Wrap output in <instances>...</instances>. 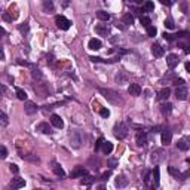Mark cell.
Wrapping results in <instances>:
<instances>
[{"label":"cell","instance_id":"obj_56","mask_svg":"<svg viewBox=\"0 0 190 190\" xmlns=\"http://www.w3.org/2000/svg\"><path fill=\"white\" fill-rule=\"evenodd\" d=\"M0 34H2V36H3V34H6V31H5V30H3L2 27H0Z\"/></svg>","mask_w":190,"mask_h":190},{"label":"cell","instance_id":"obj_18","mask_svg":"<svg viewBox=\"0 0 190 190\" xmlns=\"http://www.w3.org/2000/svg\"><path fill=\"white\" fill-rule=\"evenodd\" d=\"M137 144L140 145V147H144L147 144V134H145L144 131H140L137 134Z\"/></svg>","mask_w":190,"mask_h":190},{"label":"cell","instance_id":"obj_23","mask_svg":"<svg viewBox=\"0 0 190 190\" xmlns=\"http://www.w3.org/2000/svg\"><path fill=\"white\" fill-rule=\"evenodd\" d=\"M177 149L181 150V151H187V150H189V141L186 140V138L178 140V143H177Z\"/></svg>","mask_w":190,"mask_h":190},{"label":"cell","instance_id":"obj_27","mask_svg":"<svg viewBox=\"0 0 190 190\" xmlns=\"http://www.w3.org/2000/svg\"><path fill=\"white\" fill-rule=\"evenodd\" d=\"M21 157H23L24 161H28V162H33V163H39L40 159L36 155H21Z\"/></svg>","mask_w":190,"mask_h":190},{"label":"cell","instance_id":"obj_8","mask_svg":"<svg viewBox=\"0 0 190 190\" xmlns=\"http://www.w3.org/2000/svg\"><path fill=\"white\" fill-rule=\"evenodd\" d=\"M95 33L98 36H107L110 33V27L107 24H98V25H95Z\"/></svg>","mask_w":190,"mask_h":190},{"label":"cell","instance_id":"obj_22","mask_svg":"<svg viewBox=\"0 0 190 190\" xmlns=\"http://www.w3.org/2000/svg\"><path fill=\"white\" fill-rule=\"evenodd\" d=\"M101 40H98V39H91L89 40V43H88V46H89V49H92V50H98V49H101Z\"/></svg>","mask_w":190,"mask_h":190},{"label":"cell","instance_id":"obj_3","mask_svg":"<svg viewBox=\"0 0 190 190\" xmlns=\"http://www.w3.org/2000/svg\"><path fill=\"white\" fill-rule=\"evenodd\" d=\"M55 23H56V27L61 28V30H68L70 25H71V23H70L66 17H62V15H60V17L55 18Z\"/></svg>","mask_w":190,"mask_h":190},{"label":"cell","instance_id":"obj_40","mask_svg":"<svg viewBox=\"0 0 190 190\" xmlns=\"http://www.w3.org/2000/svg\"><path fill=\"white\" fill-rule=\"evenodd\" d=\"M184 79H178V77H175L172 80V85H175V86H181V85H184Z\"/></svg>","mask_w":190,"mask_h":190},{"label":"cell","instance_id":"obj_29","mask_svg":"<svg viewBox=\"0 0 190 190\" xmlns=\"http://www.w3.org/2000/svg\"><path fill=\"white\" fill-rule=\"evenodd\" d=\"M15 92H17L18 100H21V101H25V100H27V92H25L24 89H21V88H17V89H15Z\"/></svg>","mask_w":190,"mask_h":190},{"label":"cell","instance_id":"obj_13","mask_svg":"<svg viewBox=\"0 0 190 190\" xmlns=\"http://www.w3.org/2000/svg\"><path fill=\"white\" fill-rule=\"evenodd\" d=\"M50 123H52L55 128H58V129L64 128V120H62L58 114H52V116H50Z\"/></svg>","mask_w":190,"mask_h":190},{"label":"cell","instance_id":"obj_42","mask_svg":"<svg viewBox=\"0 0 190 190\" xmlns=\"http://www.w3.org/2000/svg\"><path fill=\"white\" fill-rule=\"evenodd\" d=\"M31 74H33L34 79H42V73H40L39 68H34L33 71H31Z\"/></svg>","mask_w":190,"mask_h":190},{"label":"cell","instance_id":"obj_38","mask_svg":"<svg viewBox=\"0 0 190 190\" xmlns=\"http://www.w3.org/2000/svg\"><path fill=\"white\" fill-rule=\"evenodd\" d=\"M18 30H19L23 34H27L28 31H30V27H28V24H21V25L18 27Z\"/></svg>","mask_w":190,"mask_h":190},{"label":"cell","instance_id":"obj_1","mask_svg":"<svg viewBox=\"0 0 190 190\" xmlns=\"http://www.w3.org/2000/svg\"><path fill=\"white\" fill-rule=\"evenodd\" d=\"M100 92L103 94V97H104V98H106L108 103H112V104H114V106H122V104H123V98L118 94V92H116V91H113V89H103V88H101Z\"/></svg>","mask_w":190,"mask_h":190},{"label":"cell","instance_id":"obj_44","mask_svg":"<svg viewBox=\"0 0 190 190\" xmlns=\"http://www.w3.org/2000/svg\"><path fill=\"white\" fill-rule=\"evenodd\" d=\"M103 141H104V138L103 137H100L98 140H97V143H95V151H98L101 149V144H103Z\"/></svg>","mask_w":190,"mask_h":190},{"label":"cell","instance_id":"obj_31","mask_svg":"<svg viewBox=\"0 0 190 190\" xmlns=\"http://www.w3.org/2000/svg\"><path fill=\"white\" fill-rule=\"evenodd\" d=\"M171 110H172V104H171V103H165V104H162V106H161V112H162L163 114L171 113Z\"/></svg>","mask_w":190,"mask_h":190},{"label":"cell","instance_id":"obj_17","mask_svg":"<svg viewBox=\"0 0 190 190\" xmlns=\"http://www.w3.org/2000/svg\"><path fill=\"white\" fill-rule=\"evenodd\" d=\"M42 8H43V11L48 12V13H52L54 9H55V6H54V2H52V0H42Z\"/></svg>","mask_w":190,"mask_h":190},{"label":"cell","instance_id":"obj_55","mask_svg":"<svg viewBox=\"0 0 190 190\" xmlns=\"http://www.w3.org/2000/svg\"><path fill=\"white\" fill-rule=\"evenodd\" d=\"M132 3H143V0H131Z\"/></svg>","mask_w":190,"mask_h":190},{"label":"cell","instance_id":"obj_12","mask_svg":"<svg viewBox=\"0 0 190 190\" xmlns=\"http://www.w3.org/2000/svg\"><path fill=\"white\" fill-rule=\"evenodd\" d=\"M86 174H88V171H86L83 166H76L74 171L71 172V178H82V177L86 175Z\"/></svg>","mask_w":190,"mask_h":190},{"label":"cell","instance_id":"obj_19","mask_svg":"<svg viewBox=\"0 0 190 190\" xmlns=\"http://www.w3.org/2000/svg\"><path fill=\"white\" fill-rule=\"evenodd\" d=\"M101 150L104 155H110L113 151V144L110 141H103V144H101Z\"/></svg>","mask_w":190,"mask_h":190},{"label":"cell","instance_id":"obj_35","mask_svg":"<svg viewBox=\"0 0 190 190\" xmlns=\"http://www.w3.org/2000/svg\"><path fill=\"white\" fill-rule=\"evenodd\" d=\"M145 28H147V34H149L150 37H155V36H156V33H157L156 27H153V25H149V27H145Z\"/></svg>","mask_w":190,"mask_h":190},{"label":"cell","instance_id":"obj_6","mask_svg":"<svg viewBox=\"0 0 190 190\" xmlns=\"http://www.w3.org/2000/svg\"><path fill=\"white\" fill-rule=\"evenodd\" d=\"M70 141H71L73 147H80V143H82V137H80V132L77 131H73L71 134H70Z\"/></svg>","mask_w":190,"mask_h":190},{"label":"cell","instance_id":"obj_39","mask_svg":"<svg viewBox=\"0 0 190 190\" xmlns=\"http://www.w3.org/2000/svg\"><path fill=\"white\" fill-rule=\"evenodd\" d=\"M168 172L171 174V175H174V177H177V178L180 177V171H178V169H175L174 166H169V168H168Z\"/></svg>","mask_w":190,"mask_h":190},{"label":"cell","instance_id":"obj_52","mask_svg":"<svg viewBox=\"0 0 190 190\" xmlns=\"http://www.w3.org/2000/svg\"><path fill=\"white\" fill-rule=\"evenodd\" d=\"M0 60H5V54H3V49H2V45H0Z\"/></svg>","mask_w":190,"mask_h":190},{"label":"cell","instance_id":"obj_48","mask_svg":"<svg viewBox=\"0 0 190 190\" xmlns=\"http://www.w3.org/2000/svg\"><path fill=\"white\" fill-rule=\"evenodd\" d=\"M159 2L165 6H172L174 3H175V0H159Z\"/></svg>","mask_w":190,"mask_h":190},{"label":"cell","instance_id":"obj_50","mask_svg":"<svg viewBox=\"0 0 190 190\" xmlns=\"http://www.w3.org/2000/svg\"><path fill=\"white\" fill-rule=\"evenodd\" d=\"M60 3H61L62 8H67V6L70 5V0H60Z\"/></svg>","mask_w":190,"mask_h":190},{"label":"cell","instance_id":"obj_51","mask_svg":"<svg viewBox=\"0 0 190 190\" xmlns=\"http://www.w3.org/2000/svg\"><path fill=\"white\" fill-rule=\"evenodd\" d=\"M3 19H5V21H12L11 15H9V13H8V12H5V13H3Z\"/></svg>","mask_w":190,"mask_h":190},{"label":"cell","instance_id":"obj_2","mask_svg":"<svg viewBox=\"0 0 190 190\" xmlns=\"http://www.w3.org/2000/svg\"><path fill=\"white\" fill-rule=\"evenodd\" d=\"M113 134H114V137L118 140H123L128 135V126L123 122H118L114 125V128H113Z\"/></svg>","mask_w":190,"mask_h":190},{"label":"cell","instance_id":"obj_47","mask_svg":"<svg viewBox=\"0 0 190 190\" xmlns=\"http://www.w3.org/2000/svg\"><path fill=\"white\" fill-rule=\"evenodd\" d=\"M9 168H11V171L13 174H18L19 172V168H18V165H15V163H11V165H9Z\"/></svg>","mask_w":190,"mask_h":190},{"label":"cell","instance_id":"obj_37","mask_svg":"<svg viewBox=\"0 0 190 190\" xmlns=\"http://www.w3.org/2000/svg\"><path fill=\"white\" fill-rule=\"evenodd\" d=\"M8 157V149L5 145H0V159H6Z\"/></svg>","mask_w":190,"mask_h":190},{"label":"cell","instance_id":"obj_7","mask_svg":"<svg viewBox=\"0 0 190 190\" xmlns=\"http://www.w3.org/2000/svg\"><path fill=\"white\" fill-rule=\"evenodd\" d=\"M24 110H25V113H27V114H34V113L39 110V107H37V104H36V103H33V101H25Z\"/></svg>","mask_w":190,"mask_h":190},{"label":"cell","instance_id":"obj_28","mask_svg":"<svg viewBox=\"0 0 190 190\" xmlns=\"http://www.w3.org/2000/svg\"><path fill=\"white\" fill-rule=\"evenodd\" d=\"M153 9H155L153 2H150V0L144 2V5H143V12H153Z\"/></svg>","mask_w":190,"mask_h":190},{"label":"cell","instance_id":"obj_41","mask_svg":"<svg viewBox=\"0 0 190 190\" xmlns=\"http://www.w3.org/2000/svg\"><path fill=\"white\" fill-rule=\"evenodd\" d=\"M163 37H165L168 42H174V40L177 39V37H175V34H169V33H163Z\"/></svg>","mask_w":190,"mask_h":190},{"label":"cell","instance_id":"obj_26","mask_svg":"<svg viewBox=\"0 0 190 190\" xmlns=\"http://www.w3.org/2000/svg\"><path fill=\"white\" fill-rule=\"evenodd\" d=\"M97 18L100 19V21H108L110 19V13L108 12H106V11H98L97 12Z\"/></svg>","mask_w":190,"mask_h":190},{"label":"cell","instance_id":"obj_15","mask_svg":"<svg viewBox=\"0 0 190 190\" xmlns=\"http://www.w3.org/2000/svg\"><path fill=\"white\" fill-rule=\"evenodd\" d=\"M128 92L129 95H132V97H138L141 94V86L138 83H131L128 88Z\"/></svg>","mask_w":190,"mask_h":190},{"label":"cell","instance_id":"obj_53","mask_svg":"<svg viewBox=\"0 0 190 190\" xmlns=\"http://www.w3.org/2000/svg\"><path fill=\"white\" fill-rule=\"evenodd\" d=\"M132 12H134L135 15H140V13H141L143 11H141V9H132Z\"/></svg>","mask_w":190,"mask_h":190},{"label":"cell","instance_id":"obj_43","mask_svg":"<svg viewBox=\"0 0 190 190\" xmlns=\"http://www.w3.org/2000/svg\"><path fill=\"white\" fill-rule=\"evenodd\" d=\"M107 165L110 168H116L118 166V159H108V161H107Z\"/></svg>","mask_w":190,"mask_h":190},{"label":"cell","instance_id":"obj_21","mask_svg":"<svg viewBox=\"0 0 190 190\" xmlns=\"http://www.w3.org/2000/svg\"><path fill=\"white\" fill-rule=\"evenodd\" d=\"M151 177H153V187H157V186H159V180H161V171H159V168L157 166L153 169Z\"/></svg>","mask_w":190,"mask_h":190},{"label":"cell","instance_id":"obj_16","mask_svg":"<svg viewBox=\"0 0 190 190\" xmlns=\"http://www.w3.org/2000/svg\"><path fill=\"white\" fill-rule=\"evenodd\" d=\"M25 186V180L24 178H19V177H15V178H12L11 181V187L12 189H21Z\"/></svg>","mask_w":190,"mask_h":190},{"label":"cell","instance_id":"obj_54","mask_svg":"<svg viewBox=\"0 0 190 190\" xmlns=\"http://www.w3.org/2000/svg\"><path fill=\"white\" fill-rule=\"evenodd\" d=\"M186 70H187V71H190V64H189V62H186Z\"/></svg>","mask_w":190,"mask_h":190},{"label":"cell","instance_id":"obj_30","mask_svg":"<svg viewBox=\"0 0 190 190\" xmlns=\"http://www.w3.org/2000/svg\"><path fill=\"white\" fill-rule=\"evenodd\" d=\"M122 23L126 24V25H131V24L134 23V17H132L131 13H125L122 17Z\"/></svg>","mask_w":190,"mask_h":190},{"label":"cell","instance_id":"obj_24","mask_svg":"<svg viewBox=\"0 0 190 190\" xmlns=\"http://www.w3.org/2000/svg\"><path fill=\"white\" fill-rule=\"evenodd\" d=\"M52 165H54V166H52V169H54V172H55V175H58V177H61V178H62V177H66V172H64V169H62V168L60 166L58 163L54 162Z\"/></svg>","mask_w":190,"mask_h":190},{"label":"cell","instance_id":"obj_46","mask_svg":"<svg viewBox=\"0 0 190 190\" xmlns=\"http://www.w3.org/2000/svg\"><path fill=\"white\" fill-rule=\"evenodd\" d=\"M110 175H112V171H106V172H104L103 175H101V178H100V180H101V181H107Z\"/></svg>","mask_w":190,"mask_h":190},{"label":"cell","instance_id":"obj_49","mask_svg":"<svg viewBox=\"0 0 190 190\" xmlns=\"http://www.w3.org/2000/svg\"><path fill=\"white\" fill-rule=\"evenodd\" d=\"M150 178H151V177H150V172H145V175H144V183H145L147 186H149V183H150Z\"/></svg>","mask_w":190,"mask_h":190},{"label":"cell","instance_id":"obj_5","mask_svg":"<svg viewBox=\"0 0 190 190\" xmlns=\"http://www.w3.org/2000/svg\"><path fill=\"white\" fill-rule=\"evenodd\" d=\"M163 157H165V151L162 149H156V150L151 151V162L159 163L161 161H163Z\"/></svg>","mask_w":190,"mask_h":190},{"label":"cell","instance_id":"obj_9","mask_svg":"<svg viewBox=\"0 0 190 190\" xmlns=\"http://www.w3.org/2000/svg\"><path fill=\"white\" fill-rule=\"evenodd\" d=\"M166 64L169 68H175L178 66V56L175 55V54H169L166 56Z\"/></svg>","mask_w":190,"mask_h":190},{"label":"cell","instance_id":"obj_32","mask_svg":"<svg viewBox=\"0 0 190 190\" xmlns=\"http://www.w3.org/2000/svg\"><path fill=\"white\" fill-rule=\"evenodd\" d=\"M94 181H95V178L94 177H91V175H88V174L82 177V184H85V186H91Z\"/></svg>","mask_w":190,"mask_h":190},{"label":"cell","instance_id":"obj_34","mask_svg":"<svg viewBox=\"0 0 190 190\" xmlns=\"http://www.w3.org/2000/svg\"><path fill=\"white\" fill-rule=\"evenodd\" d=\"M140 23H141L143 27H149V25H150V18H149V17H143V15H141V17H140Z\"/></svg>","mask_w":190,"mask_h":190},{"label":"cell","instance_id":"obj_14","mask_svg":"<svg viewBox=\"0 0 190 190\" xmlns=\"http://www.w3.org/2000/svg\"><path fill=\"white\" fill-rule=\"evenodd\" d=\"M151 54L156 56V58H161V56H163L165 50H163V48L159 43H155V45H151Z\"/></svg>","mask_w":190,"mask_h":190},{"label":"cell","instance_id":"obj_10","mask_svg":"<svg viewBox=\"0 0 190 190\" xmlns=\"http://www.w3.org/2000/svg\"><path fill=\"white\" fill-rule=\"evenodd\" d=\"M36 131H39L42 134H52V128L50 125H48L46 122H40L37 126H36Z\"/></svg>","mask_w":190,"mask_h":190},{"label":"cell","instance_id":"obj_25","mask_svg":"<svg viewBox=\"0 0 190 190\" xmlns=\"http://www.w3.org/2000/svg\"><path fill=\"white\" fill-rule=\"evenodd\" d=\"M114 184H116V187H125V186L128 184V180L125 178L123 175H118V177H116V181H114Z\"/></svg>","mask_w":190,"mask_h":190},{"label":"cell","instance_id":"obj_4","mask_svg":"<svg viewBox=\"0 0 190 190\" xmlns=\"http://www.w3.org/2000/svg\"><path fill=\"white\" fill-rule=\"evenodd\" d=\"M175 97H177V100H181V101L187 100V97H189V89L186 88L184 85H181V86H177V91H175Z\"/></svg>","mask_w":190,"mask_h":190},{"label":"cell","instance_id":"obj_33","mask_svg":"<svg viewBox=\"0 0 190 190\" xmlns=\"http://www.w3.org/2000/svg\"><path fill=\"white\" fill-rule=\"evenodd\" d=\"M9 125V119L3 112H0V126H8Z\"/></svg>","mask_w":190,"mask_h":190},{"label":"cell","instance_id":"obj_11","mask_svg":"<svg viewBox=\"0 0 190 190\" xmlns=\"http://www.w3.org/2000/svg\"><path fill=\"white\" fill-rule=\"evenodd\" d=\"M162 144L163 145H169L171 144V140H172V134H171V131L169 129H163L162 131Z\"/></svg>","mask_w":190,"mask_h":190},{"label":"cell","instance_id":"obj_45","mask_svg":"<svg viewBox=\"0 0 190 190\" xmlns=\"http://www.w3.org/2000/svg\"><path fill=\"white\" fill-rule=\"evenodd\" d=\"M100 114L103 116V118H108V116H110V110H108V108H101Z\"/></svg>","mask_w":190,"mask_h":190},{"label":"cell","instance_id":"obj_36","mask_svg":"<svg viewBox=\"0 0 190 190\" xmlns=\"http://www.w3.org/2000/svg\"><path fill=\"white\" fill-rule=\"evenodd\" d=\"M165 27L166 28H169V30H174V28H175V24H174V21L172 19H171V18H166V19H165Z\"/></svg>","mask_w":190,"mask_h":190},{"label":"cell","instance_id":"obj_20","mask_svg":"<svg viewBox=\"0 0 190 190\" xmlns=\"http://www.w3.org/2000/svg\"><path fill=\"white\" fill-rule=\"evenodd\" d=\"M169 95H171V89H169V88H163V89L159 92V95H157V100L166 101L168 98H169Z\"/></svg>","mask_w":190,"mask_h":190}]
</instances>
